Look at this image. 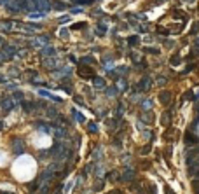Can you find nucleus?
<instances>
[{
  "label": "nucleus",
  "mask_w": 199,
  "mask_h": 194,
  "mask_svg": "<svg viewBox=\"0 0 199 194\" xmlns=\"http://www.w3.org/2000/svg\"><path fill=\"white\" fill-rule=\"evenodd\" d=\"M86 26V23H77V25H73V28H84Z\"/></svg>",
  "instance_id": "obj_37"
},
{
  "label": "nucleus",
  "mask_w": 199,
  "mask_h": 194,
  "mask_svg": "<svg viewBox=\"0 0 199 194\" xmlns=\"http://www.w3.org/2000/svg\"><path fill=\"white\" fill-rule=\"evenodd\" d=\"M54 194H61V191H56V193H54Z\"/></svg>",
  "instance_id": "obj_42"
},
{
  "label": "nucleus",
  "mask_w": 199,
  "mask_h": 194,
  "mask_svg": "<svg viewBox=\"0 0 199 194\" xmlns=\"http://www.w3.org/2000/svg\"><path fill=\"white\" fill-rule=\"evenodd\" d=\"M184 2H187V4H194V0H184Z\"/></svg>",
  "instance_id": "obj_41"
},
{
  "label": "nucleus",
  "mask_w": 199,
  "mask_h": 194,
  "mask_svg": "<svg viewBox=\"0 0 199 194\" xmlns=\"http://www.w3.org/2000/svg\"><path fill=\"white\" fill-rule=\"evenodd\" d=\"M114 145H115V147H121V137H115V138H114Z\"/></svg>",
  "instance_id": "obj_33"
},
{
  "label": "nucleus",
  "mask_w": 199,
  "mask_h": 194,
  "mask_svg": "<svg viewBox=\"0 0 199 194\" xmlns=\"http://www.w3.org/2000/svg\"><path fill=\"white\" fill-rule=\"evenodd\" d=\"M107 32V26L105 25H98V35H103Z\"/></svg>",
  "instance_id": "obj_28"
},
{
  "label": "nucleus",
  "mask_w": 199,
  "mask_h": 194,
  "mask_svg": "<svg viewBox=\"0 0 199 194\" xmlns=\"http://www.w3.org/2000/svg\"><path fill=\"white\" fill-rule=\"evenodd\" d=\"M117 91H119V89H117V86H114V88H108V89H107V95H108V96H114Z\"/></svg>",
  "instance_id": "obj_21"
},
{
  "label": "nucleus",
  "mask_w": 199,
  "mask_h": 194,
  "mask_svg": "<svg viewBox=\"0 0 199 194\" xmlns=\"http://www.w3.org/2000/svg\"><path fill=\"white\" fill-rule=\"evenodd\" d=\"M2 194H12V193H2Z\"/></svg>",
  "instance_id": "obj_43"
},
{
  "label": "nucleus",
  "mask_w": 199,
  "mask_h": 194,
  "mask_svg": "<svg viewBox=\"0 0 199 194\" xmlns=\"http://www.w3.org/2000/svg\"><path fill=\"white\" fill-rule=\"evenodd\" d=\"M82 63H91V65H93V63H94V60H93L91 56H86V58H82Z\"/></svg>",
  "instance_id": "obj_31"
},
{
  "label": "nucleus",
  "mask_w": 199,
  "mask_h": 194,
  "mask_svg": "<svg viewBox=\"0 0 199 194\" xmlns=\"http://www.w3.org/2000/svg\"><path fill=\"white\" fill-rule=\"evenodd\" d=\"M73 2H77V4H82V5H86V4H91L89 0H73Z\"/></svg>",
  "instance_id": "obj_36"
},
{
  "label": "nucleus",
  "mask_w": 199,
  "mask_h": 194,
  "mask_svg": "<svg viewBox=\"0 0 199 194\" xmlns=\"http://www.w3.org/2000/svg\"><path fill=\"white\" fill-rule=\"evenodd\" d=\"M105 86H107L105 79H101V77H94V88H96V89H105Z\"/></svg>",
  "instance_id": "obj_9"
},
{
  "label": "nucleus",
  "mask_w": 199,
  "mask_h": 194,
  "mask_svg": "<svg viewBox=\"0 0 199 194\" xmlns=\"http://www.w3.org/2000/svg\"><path fill=\"white\" fill-rule=\"evenodd\" d=\"M180 61H182V58H180L178 54H173L171 60H170V65H171V67H177V65H180Z\"/></svg>",
  "instance_id": "obj_11"
},
{
  "label": "nucleus",
  "mask_w": 199,
  "mask_h": 194,
  "mask_svg": "<svg viewBox=\"0 0 199 194\" xmlns=\"http://www.w3.org/2000/svg\"><path fill=\"white\" fill-rule=\"evenodd\" d=\"M79 75H80V77H84V79H94V77H96L94 70H93V68H87V67L79 68Z\"/></svg>",
  "instance_id": "obj_4"
},
{
  "label": "nucleus",
  "mask_w": 199,
  "mask_h": 194,
  "mask_svg": "<svg viewBox=\"0 0 199 194\" xmlns=\"http://www.w3.org/2000/svg\"><path fill=\"white\" fill-rule=\"evenodd\" d=\"M128 44H129L131 47L138 46V44H140V39H138V35H133V37H129V39H128Z\"/></svg>",
  "instance_id": "obj_10"
},
{
  "label": "nucleus",
  "mask_w": 199,
  "mask_h": 194,
  "mask_svg": "<svg viewBox=\"0 0 199 194\" xmlns=\"http://www.w3.org/2000/svg\"><path fill=\"white\" fill-rule=\"evenodd\" d=\"M194 47H196V49H199V37H196V39H194Z\"/></svg>",
  "instance_id": "obj_38"
},
{
  "label": "nucleus",
  "mask_w": 199,
  "mask_h": 194,
  "mask_svg": "<svg viewBox=\"0 0 199 194\" xmlns=\"http://www.w3.org/2000/svg\"><path fill=\"white\" fill-rule=\"evenodd\" d=\"M170 121H171V114L166 110V112H163V116H161V124L163 126H170Z\"/></svg>",
  "instance_id": "obj_8"
},
{
  "label": "nucleus",
  "mask_w": 199,
  "mask_h": 194,
  "mask_svg": "<svg viewBox=\"0 0 199 194\" xmlns=\"http://www.w3.org/2000/svg\"><path fill=\"white\" fill-rule=\"evenodd\" d=\"M184 142H185V147H187V149H191V147H198L199 138H198V135H196V133L187 131V133L184 135Z\"/></svg>",
  "instance_id": "obj_1"
},
{
  "label": "nucleus",
  "mask_w": 199,
  "mask_h": 194,
  "mask_svg": "<svg viewBox=\"0 0 199 194\" xmlns=\"http://www.w3.org/2000/svg\"><path fill=\"white\" fill-rule=\"evenodd\" d=\"M194 68H196V63H189V65L185 67V70H182V75H187V74H191Z\"/></svg>",
  "instance_id": "obj_12"
},
{
  "label": "nucleus",
  "mask_w": 199,
  "mask_h": 194,
  "mask_svg": "<svg viewBox=\"0 0 199 194\" xmlns=\"http://www.w3.org/2000/svg\"><path fill=\"white\" fill-rule=\"evenodd\" d=\"M164 193H166V194H175V191H173L168 184H164Z\"/></svg>",
  "instance_id": "obj_30"
},
{
  "label": "nucleus",
  "mask_w": 199,
  "mask_h": 194,
  "mask_svg": "<svg viewBox=\"0 0 199 194\" xmlns=\"http://www.w3.org/2000/svg\"><path fill=\"white\" fill-rule=\"evenodd\" d=\"M173 18H175V19H185V16H184L182 11H175V12H173Z\"/></svg>",
  "instance_id": "obj_18"
},
{
  "label": "nucleus",
  "mask_w": 199,
  "mask_h": 194,
  "mask_svg": "<svg viewBox=\"0 0 199 194\" xmlns=\"http://www.w3.org/2000/svg\"><path fill=\"white\" fill-rule=\"evenodd\" d=\"M150 77L149 75H143L140 81H138V84H136V91L138 93H145V91H149L150 89Z\"/></svg>",
  "instance_id": "obj_2"
},
{
  "label": "nucleus",
  "mask_w": 199,
  "mask_h": 194,
  "mask_svg": "<svg viewBox=\"0 0 199 194\" xmlns=\"http://www.w3.org/2000/svg\"><path fill=\"white\" fill-rule=\"evenodd\" d=\"M47 116H49V117H58V110L51 107V109H47Z\"/></svg>",
  "instance_id": "obj_19"
},
{
  "label": "nucleus",
  "mask_w": 199,
  "mask_h": 194,
  "mask_svg": "<svg viewBox=\"0 0 199 194\" xmlns=\"http://www.w3.org/2000/svg\"><path fill=\"white\" fill-rule=\"evenodd\" d=\"M142 119L145 121V124H152V123H154V119H156V116H154V112H152V110H145V112L142 114Z\"/></svg>",
  "instance_id": "obj_7"
},
{
  "label": "nucleus",
  "mask_w": 199,
  "mask_h": 194,
  "mask_svg": "<svg viewBox=\"0 0 199 194\" xmlns=\"http://www.w3.org/2000/svg\"><path fill=\"white\" fill-rule=\"evenodd\" d=\"M112 60H114V56H110V54H108V56H103V61H105V63H110Z\"/></svg>",
  "instance_id": "obj_34"
},
{
  "label": "nucleus",
  "mask_w": 199,
  "mask_h": 194,
  "mask_svg": "<svg viewBox=\"0 0 199 194\" xmlns=\"http://www.w3.org/2000/svg\"><path fill=\"white\" fill-rule=\"evenodd\" d=\"M140 154H142V156H147V154H150V145H145V147H142Z\"/></svg>",
  "instance_id": "obj_22"
},
{
  "label": "nucleus",
  "mask_w": 199,
  "mask_h": 194,
  "mask_svg": "<svg viewBox=\"0 0 199 194\" xmlns=\"http://www.w3.org/2000/svg\"><path fill=\"white\" fill-rule=\"evenodd\" d=\"M147 189H149V193H150V194H156V186H152V184H150Z\"/></svg>",
  "instance_id": "obj_35"
},
{
  "label": "nucleus",
  "mask_w": 199,
  "mask_h": 194,
  "mask_svg": "<svg viewBox=\"0 0 199 194\" xmlns=\"http://www.w3.org/2000/svg\"><path fill=\"white\" fill-rule=\"evenodd\" d=\"M182 100H196V96H194V91H187V93H184V96H182Z\"/></svg>",
  "instance_id": "obj_14"
},
{
  "label": "nucleus",
  "mask_w": 199,
  "mask_h": 194,
  "mask_svg": "<svg viewBox=\"0 0 199 194\" xmlns=\"http://www.w3.org/2000/svg\"><path fill=\"white\" fill-rule=\"evenodd\" d=\"M157 35H170V30H166V28H159V26H157Z\"/></svg>",
  "instance_id": "obj_25"
},
{
  "label": "nucleus",
  "mask_w": 199,
  "mask_h": 194,
  "mask_svg": "<svg viewBox=\"0 0 199 194\" xmlns=\"http://www.w3.org/2000/svg\"><path fill=\"white\" fill-rule=\"evenodd\" d=\"M107 179H117V180H121V175H119L117 172H110V173L107 175Z\"/></svg>",
  "instance_id": "obj_23"
},
{
  "label": "nucleus",
  "mask_w": 199,
  "mask_h": 194,
  "mask_svg": "<svg viewBox=\"0 0 199 194\" xmlns=\"http://www.w3.org/2000/svg\"><path fill=\"white\" fill-rule=\"evenodd\" d=\"M12 105H14V103H12V100H7V102H3V103L0 105V109H2L3 112H7V110H9V109L12 107Z\"/></svg>",
  "instance_id": "obj_13"
},
{
  "label": "nucleus",
  "mask_w": 199,
  "mask_h": 194,
  "mask_svg": "<svg viewBox=\"0 0 199 194\" xmlns=\"http://www.w3.org/2000/svg\"><path fill=\"white\" fill-rule=\"evenodd\" d=\"M157 84H159V86H164V84H166V77H164V75L157 77Z\"/></svg>",
  "instance_id": "obj_29"
},
{
  "label": "nucleus",
  "mask_w": 199,
  "mask_h": 194,
  "mask_svg": "<svg viewBox=\"0 0 199 194\" xmlns=\"http://www.w3.org/2000/svg\"><path fill=\"white\" fill-rule=\"evenodd\" d=\"M128 74V67H119V70H117V77L119 75H126Z\"/></svg>",
  "instance_id": "obj_20"
},
{
  "label": "nucleus",
  "mask_w": 199,
  "mask_h": 194,
  "mask_svg": "<svg viewBox=\"0 0 199 194\" xmlns=\"http://www.w3.org/2000/svg\"><path fill=\"white\" fill-rule=\"evenodd\" d=\"M94 191H101L103 189V182H98V184H94V187H93Z\"/></svg>",
  "instance_id": "obj_32"
},
{
  "label": "nucleus",
  "mask_w": 199,
  "mask_h": 194,
  "mask_svg": "<svg viewBox=\"0 0 199 194\" xmlns=\"http://www.w3.org/2000/svg\"><path fill=\"white\" fill-rule=\"evenodd\" d=\"M199 32V21H196L194 25H192V30H191V35H196Z\"/></svg>",
  "instance_id": "obj_24"
},
{
  "label": "nucleus",
  "mask_w": 199,
  "mask_h": 194,
  "mask_svg": "<svg viewBox=\"0 0 199 194\" xmlns=\"http://www.w3.org/2000/svg\"><path fill=\"white\" fill-rule=\"evenodd\" d=\"M187 173L191 177H199V161H192L191 165H187Z\"/></svg>",
  "instance_id": "obj_5"
},
{
  "label": "nucleus",
  "mask_w": 199,
  "mask_h": 194,
  "mask_svg": "<svg viewBox=\"0 0 199 194\" xmlns=\"http://www.w3.org/2000/svg\"><path fill=\"white\" fill-rule=\"evenodd\" d=\"M170 102H171V93H170V91H161V93H159V103L170 105Z\"/></svg>",
  "instance_id": "obj_6"
},
{
  "label": "nucleus",
  "mask_w": 199,
  "mask_h": 194,
  "mask_svg": "<svg viewBox=\"0 0 199 194\" xmlns=\"http://www.w3.org/2000/svg\"><path fill=\"white\" fill-rule=\"evenodd\" d=\"M196 114H198V117H199V103L196 105Z\"/></svg>",
  "instance_id": "obj_40"
},
{
  "label": "nucleus",
  "mask_w": 199,
  "mask_h": 194,
  "mask_svg": "<svg viewBox=\"0 0 199 194\" xmlns=\"http://www.w3.org/2000/svg\"><path fill=\"white\" fill-rule=\"evenodd\" d=\"M143 51L149 53V54H159V49H157V47H145Z\"/></svg>",
  "instance_id": "obj_16"
},
{
  "label": "nucleus",
  "mask_w": 199,
  "mask_h": 194,
  "mask_svg": "<svg viewBox=\"0 0 199 194\" xmlns=\"http://www.w3.org/2000/svg\"><path fill=\"white\" fill-rule=\"evenodd\" d=\"M142 107L147 109V110H152V102H150V100H143V102H142Z\"/></svg>",
  "instance_id": "obj_17"
},
{
  "label": "nucleus",
  "mask_w": 199,
  "mask_h": 194,
  "mask_svg": "<svg viewBox=\"0 0 199 194\" xmlns=\"http://www.w3.org/2000/svg\"><path fill=\"white\" fill-rule=\"evenodd\" d=\"M73 116H75V119H77L79 123H84V121H86V119H84V116H82V114H79V112H75V110H73Z\"/></svg>",
  "instance_id": "obj_27"
},
{
  "label": "nucleus",
  "mask_w": 199,
  "mask_h": 194,
  "mask_svg": "<svg viewBox=\"0 0 199 194\" xmlns=\"http://www.w3.org/2000/svg\"><path fill=\"white\" fill-rule=\"evenodd\" d=\"M135 177H136L135 170H131V168H126V170H124V173L121 175V182L131 184V182H135Z\"/></svg>",
  "instance_id": "obj_3"
},
{
  "label": "nucleus",
  "mask_w": 199,
  "mask_h": 194,
  "mask_svg": "<svg viewBox=\"0 0 199 194\" xmlns=\"http://www.w3.org/2000/svg\"><path fill=\"white\" fill-rule=\"evenodd\" d=\"M87 131L94 135V133H98V126H96L94 123H89V126H87Z\"/></svg>",
  "instance_id": "obj_15"
},
{
  "label": "nucleus",
  "mask_w": 199,
  "mask_h": 194,
  "mask_svg": "<svg viewBox=\"0 0 199 194\" xmlns=\"http://www.w3.org/2000/svg\"><path fill=\"white\" fill-rule=\"evenodd\" d=\"M129 56H131V60H133V61H135V63H136V65H138V63H140V56H138V53H131V54H129Z\"/></svg>",
  "instance_id": "obj_26"
},
{
  "label": "nucleus",
  "mask_w": 199,
  "mask_h": 194,
  "mask_svg": "<svg viewBox=\"0 0 199 194\" xmlns=\"http://www.w3.org/2000/svg\"><path fill=\"white\" fill-rule=\"evenodd\" d=\"M108 194H122V193H121V191L117 189V191H110V193H108Z\"/></svg>",
  "instance_id": "obj_39"
}]
</instances>
